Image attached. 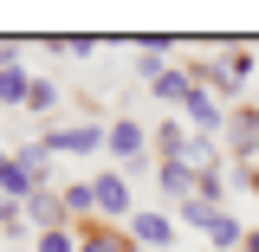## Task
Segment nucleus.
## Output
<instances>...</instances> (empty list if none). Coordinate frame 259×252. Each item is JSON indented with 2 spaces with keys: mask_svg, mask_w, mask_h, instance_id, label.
Here are the masks:
<instances>
[{
  "mask_svg": "<svg viewBox=\"0 0 259 252\" xmlns=\"http://www.w3.org/2000/svg\"><path fill=\"white\" fill-rule=\"evenodd\" d=\"M97 142H104V136H97L91 123H84V129H59V136H46V149H59V156H84V149H97Z\"/></svg>",
  "mask_w": 259,
  "mask_h": 252,
  "instance_id": "obj_1",
  "label": "nucleus"
},
{
  "mask_svg": "<svg viewBox=\"0 0 259 252\" xmlns=\"http://www.w3.org/2000/svg\"><path fill=\"white\" fill-rule=\"evenodd\" d=\"M91 194H97V207H104V214H130V188L117 181V175H97Z\"/></svg>",
  "mask_w": 259,
  "mask_h": 252,
  "instance_id": "obj_2",
  "label": "nucleus"
},
{
  "mask_svg": "<svg viewBox=\"0 0 259 252\" xmlns=\"http://www.w3.org/2000/svg\"><path fill=\"white\" fill-rule=\"evenodd\" d=\"M65 214H71V207H65V194H39V200H32V220L46 226V233H59Z\"/></svg>",
  "mask_w": 259,
  "mask_h": 252,
  "instance_id": "obj_3",
  "label": "nucleus"
},
{
  "mask_svg": "<svg viewBox=\"0 0 259 252\" xmlns=\"http://www.w3.org/2000/svg\"><path fill=\"white\" fill-rule=\"evenodd\" d=\"M253 149H259V117L240 110V117H233V156H253Z\"/></svg>",
  "mask_w": 259,
  "mask_h": 252,
  "instance_id": "obj_4",
  "label": "nucleus"
},
{
  "mask_svg": "<svg viewBox=\"0 0 259 252\" xmlns=\"http://www.w3.org/2000/svg\"><path fill=\"white\" fill-rule=\"evenodd\" d=\"M130 233H136V239H149V246H168V239H175L168 220H156V214H130Z\"/></svg>",
  "mask_w": 259,
  "mask_h": 252,
  "instance_id": "obj_5",
  "label": "nucleus"
},
{
  "mask_svg": "<svg viewBox=\"0 0 259 252\" xmlns=\"http://www.w3.org/2000/svg\"><path fill=\"white\" fill-rule=\"evenodd\" d=\"M32 78H20V71H0V104H26Z\"/></svg>",
  "mask_w": 259,
  "mask_h": 252,
  "instance_id": "obj_6",
  "label": "nucleus"
},
{
  "mask_svg": "<svg viewBox=\"0 0 259 252\" xmlns=\"http://www.w3.org/2000/svg\"><path fill=\"white\" fill-rule=\"evenodd\" d=\"M110 149H117V156H136V149H143V129H136V123H117V129H110Z\"/></svg>",
  "mask_w": 259,
  "mask_h": 252,
  "instance_id": "obj_7",
  "label": "nucleus"
},
{
  "mask_svg": "<svg viewBox=\"0 0 259 252\" xmlns=\"http://www.w3.org/2000/svg\"><path fill=\"white\" fill-rule=\"evenodd\" d=\"M156 91L168 97V104H188V97H194V84H188V78H175V71H162V78H156Z\"/></svg>",
  "mask_w": 259,
  "mask_h": 252,
  "instance_id": "obj_8",
  "label": "nucleus"
},
{
  "mask_svg": "<svg viewBox=\"0 0 259 252\" xmlns=\"http://www.w3.org/2000/svg\"><path fill=\"white\" fill-rule=\"evenodd\" d=\"M26 104H32V110H52V104H59V91H52L46 78H32V91H26Z\"/></svg>",
  "mask_w": 259,
  "mask_h": 252,
  "instance_id": "obj_9",
  "label": "nucleus"
},
{
  "mask_svg": "<svg viewBox=\"0 0 259 252\" xmlns=\"http://www.w3.org/2000/svg\"><path fill=\"white\" fill-rule=\"evenodd\" d=\"M84 252H130V239H117V233H91Z\"/></svg>",
  "mask_w": 259,
  "mask_h": 252,
  "instance_id": "obj_10",
  "label": "nucleus"
},
{
  "mask_svg": "<svg viewBox=\"0 0 259 252\" xmlns=\"http://www.w3.org/2000/svg\"><path fill=\"white\" fill-rule=\"evenodd\" d=\"M188 117H194V123H221V110H214L207 97H188Z\"/></svg>",
  "mask_w": 259,
  "mask_h": 252,
  "instance_id": "obj_11",
  "label": "nucleus"
},
{
  "mask_svg": "<svg viewBox=\"0 0 259 252\" xmlns=\"http://www.w3.org/2000/svg\"><path fill=\"white\" fill-rule=\"evenodd\" d=\"M39 252H71V239H65V233H46V239H39Z\"/></svg>",
  "mask_w": 259,
  "mask_h": 252,
  "instance_id": "obj_12",
  "label": "nucleus"
},
{
  "mask_svg": "<svg viewBox=\"0 0 259 252\" xmlns=\"http://www.w3.org/2000/svg\"><path fill=\"white\" fill-rule=\"evenodd\" d=\"M246 252H259V233H253V239H246Z\"/></svg>",
  "mask_w": 259,
  "mask_h": 252,
  "instance_id": "obj_13",
  "label": "nucleus"
}]
</instances>
